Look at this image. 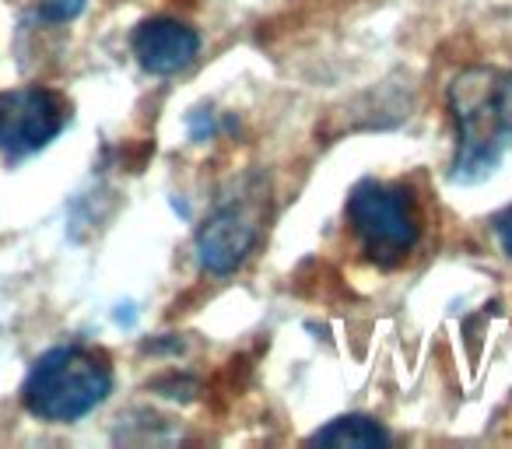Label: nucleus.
<instances>
[{"mask_svg": "<svg viewBox=\"0 0 512 449\" xmlns=\"http://www.w3.org/2000/svg\"><path fill=\"white\" fill-rule=\"evenodd\" d=\"M460 148L449 179L460 186L495 176L512 148V74L498 67H467L449 85Z\"/></svg>", "mask_w": 512, "mask_h": 449, "instance_id": "nucleus-1", "label": "nucleus"}, {"mask_svg": "<svg viewBox=\"0 0 512 449\" xmlns=\"http://www.w3.org/2000/svg\"><path fill=\"white\" fill-rule=\"evenodd\" d=\"M113 390L109 358L95 348L64 344L32 365L22 386V404L43 421H78L92 414Z\"/></svg>", "mask_w": 512, "mask_h": 449, "instance_id": "nucleus-2", "label": "nucleus"}, {"mask_svg": "<svg viewBox=\"0 0 512 449\" xmlns=\"http://www.w3.org/2000/svg\"><path fill=\"white\" fill-rule=\"evenodd\" d=\"M348 218L365 257L379 267H393L418 246L421 221L404 186L362 179L348 197Z\"/></svg>", "mask_w": 512, "mask_h": 449, "instance_id": "nucleus-3", "label": "nucleus"}, {"mask_svg": "<svg viewBox=\"0 0 512 449\" xmlns=\"http://www.w3.org/2000/svg\"><path fill=\"white\" fill-rule=\"evenodd\" d=\"M71 120V109L50 88L0 92V155L11 162L43 151Z\"/></svg>", "mask_w": 512, "mask_h": 449, "instance_id": "nucleus-4", "label": "nucleus"}, {"mask_svg": "<svg viewBox=\"0 0 512 449\" xmlns=\"http://www.w3.org/2000/svg\"><path fill=\"white\" fill-rule=\"evenodd\" d=\"M256 246V221L242 207H221L197 232V260L207 274H232Z\"/></svg>", "mask_w": 512, "mask_h": 449, "instance_id": "nucleus-5", "label": "nucleus"}, {"mask_svg": "<svg viewBox=\"0 0 512 449\" xmlns=\"http://www.w3.org/2000/svg\"><path fill=\"white\" fill-rule=\"evenodd\" d=\"M200 53V36L190 25L176 22V18H151L141 22L134 32V57L148 74L169 78L179 74L197 60Z\"/></svg>", "mask_w": 512, "mask_h": 449, "instance_id": "nucleus-6", "label": "nucleus"}, {"mask_svg": "<svg viewBox=\"0 0 512 449\" xmlns=\"http://www.w3.org/2000/svg\"><path fill=\"white\" fill-rule=\"evenodd\" d=\"M309 442L372 449V446H386V442H390V432H386L379 421L365 418V414H348V418H337V421H330V425H323L320 432H313V439Z\"/></svg>", "mask_w": 512, "mask_h": 449, "instance_id": "nucleus-7", "label": "nucleus"}, {"mask_svg": "<svg viewBox=\"0 0 512 449\" xmlns=\"http://www.w3.org/2000/svg\"><path fill=\"white\" fill-rule=\"evenodd\" d=\"M88 0H39V11H43L46 22H71L85 11Z\"/></svg>", "mask_w": 512, "mask_h": 449, "instance_id": "nucleus-8", "label": "nucleus"}, {"mask_svg": "<svg viewBox=\"0 0 512 449\" xmlns=\"http://www.w3.org/2000/svg\"><path fill=\"white\" fill-rule=\"evenodd\" d=\"M495 236H498V246L512 257V207L495 218Z\"/></svg>", "mask_w": 512, "mask_h": 449, "instance_id": "nucleus-9", "label": "nucleus"}]
</instances>
